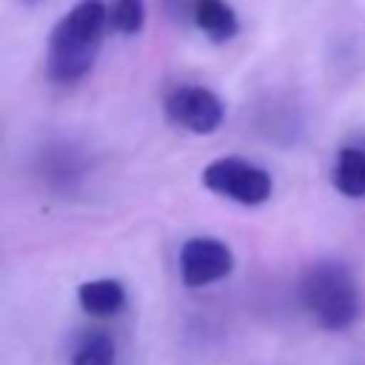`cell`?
<instances>
[{
  "label": "cell",
  "mask_w": 365,
  "mask_h": 365,
  "mask_svg": "<svg viewBox=\"0 0 365 365\" xmlns=\"http://www.w3.org/2000/svg\"><path fill=\"white\" fill-rule=\"evenodd\" d=\"M299 302L325 331H345L359 319L362 299L351 268L339 259L314 262L299 279Z\"/></svg>",
  "instance_id": "obj_2"
},
{
  "label": "cell",
  "mask_w": 365,
  "mask_h": 365,
  "mask_svg": "<svg viewBox=\"0 0 365 365\" xmlns=\"http://www.w3.org/2000/svg\"><path fill=\"white\" fill-rule=\"evenodd\" d=\"M180 279L188 288H202L211 282H220L231 274L234 268V254L231 248L217 240V237H191L182 242L180 257Z\"/></svg>",
  "instance_id": "obj_5"
},
{
  "label": "cell",
  "mask_w": 365,
  "mask_h": 365,
  "mask_svg": "<svg viewBox=\"0 0 365 365\" xmlns=\"http://www.w3.org/2000/svg\"><path fill=\"white\" fill-rule=\"evenodd\" d=\"M331 182L348 200L365 197V148L362 145H342L336 151Z\"/></svg>",
  "instance_id": "obj_8"
},
{
  "label": "cell",
  "mask_w": 365,
  "mask_h": 365,
  "mask_svg": "<svg viewBox=\"0 0 365 365\" xmlns=\"http://www.w3.org/2000/svg\"><path fill=\"white\" fill-rule=\"evenodd\" d=\"M165 117L188 134H214L225 120V103L205 86H177L165 97Z\"/></svg>",
  "instance_id": "obj_4"
},
{
  "label": "cell",
  "mask_w": 365,
  "mask_h": 365,
  "mask_svg": "<svg viewBox=\"0 0 365 365\" xmlns=\"http://www.w3.org/2000/svg\"><path fill=\"white\" fill-rule=\"evenodd\" d=\"M108 23V9L103 0H77L48 31L46 40V68L60 86L83 80L103 46Z\"/></svg>",
  "instance_id": "obj_1"
},
{
  "label": "cell",
  "mask_w": 365,
  "mask_h": 365,
  "mask_svg": "<svg viewBox=\"0 0 365 365\" xmlns=\"http://www.w3.org/2000/svg\"><path fill=\"white\" fill-rule=\"evenodd\" d=\"M191 14H194V26L211 43H228L240 31V20L225 0H194Z\"/></svg>",
  "instance_id": "obj_7"
},
{
  "label": "cell",
  "mask_w": 365,
  "mask_h": 365,
  "mask_svg": "<svg viewBox=\"0 0 365 365\" xmlns=\"http://www.w3.org/2000/svg\"><path fill=\"white\" fill-rule=\"evenodd\" d=\"M77 299L80 308L88 317H114L125 308V288L120 279L111 277H100V279H88L77 288Z\"/></svg>",
  "instance_id": "obj_6"
},
{
  "label": "cell",
  "mask_w": 365,
  "mask_h": 365,
  "mask_svg": "<svg viewBox=\"0 0 365 365\" xmlns=\"http://www.w3.org/2000/svg\"><path fill=\"white\" fill-rule=\"evenodd\" d=\"M108 20L120 34H140L145 26V0H114Z\"/></svg>",
  "instance_id": "obj_10"
},
{
  "label": "cell",
  "mask_w": 365,
  "mask_h": 365,
  "mask_svg": "<svg viewBox=\"0 0 365 365\" xmlns=\"http://www.w3.org/2000/svg\"><path fill=\"white\" fill-rule=\"evenodd\" d=\"M202 185L211 194H220L237 205H262L271 200L274 180L271 174L242 157H217L202 168Z\"/></svg>",
  "instance_id": "obj_3"
},
{
  "label": "cell",
  "mask_w": 365,
  "mask_h": 365,
  "mask_svg": "<svg viewBox=\"0 0 365 365\" xmlns=\"http://www.w3.org/2000/svg\"><path fill=\"white\" fill-rule=\"evenodd\" d=\"M114 359H117L114 339L100 328L83 331L71 351V365H114Z\"/></svg>",
  "instance_id": "obj_9"
}]
</instances>
